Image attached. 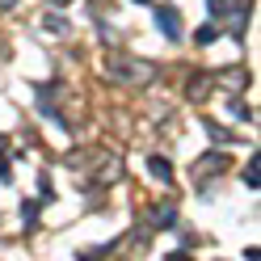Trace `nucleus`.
<instances>
[{
  "label": "nucleus",
  "mask_w": 261,
  "mask_h": 261,
  "mask_svg": "<svg viewBox=\"0 0 261 261\" xmlns=\"http://www.w3.org/2000/svg\"><path fill=\"white\" fill-rule=\"evenodd\" d=\"M156 21H160V30H165L169 38H181V21H177V9L173 5H160L156 9Z\"/></svg>",
  "instance_id": "nucleus-1"
},
{
  "label": "nucleus",
  "mask_w": 261,
  "mask_h": 261,
  "mask_svg": "<svg viewBox=\"0 0 261 261\" xmlns=\"http://www.w3.org/2000/svg\"><path fill=\"white\" fill-rule=\"evenodd\" d=\"M148 169L156 173V181H165V186L173 181V169H169V160H160V156H152V160H148Z\"/></svg>",
  "instance_id": "nucleus-2"
},
{
  "label": "nucleus",
  "mask_w": 261,
  "mask_h": 261,
  "mask_svg": "<svg viewBox=\"0 0 261 261\" xmlns=\"http://www.w3.org/2000/svg\"><path fill=\"white\" fill-rule=\"evenodd\" d=\"M206 89H211V76H194L190 80V97H202Z\"/></svg>",
  "instance_id": "nucleus-3"
},
{
  "label": "nucleus",
  "mask_w": 261,
  "mask_h": 261,
  "mask_svg": "<svg viewBox=\"0 0 261 261\" xmlns=\"http://www.w3.org/2000/svg\"><path fill=\"white\" fill-rule=\"evenodd\" d=\"M244 181H249L253 190L261 186V173H257V152H253V160H249V169H244Z\"/></svg>",
  "instance_id": "nucleus-4"
},
{
  "label": "nucleus",
  "mask_w": 261,
  "mask_h": 261,
  "mask_svg": "<svg viewBox=\"0 0 261 261\" xmlns=\"http://www.w3.org/2000/svg\"><path fill=\"white\" fill-rule=\"evenodd\" d=\"M46 30H55V34H68V21H63V17H46Z\"/></svg>",
  "instance_id": "nucleus-5"
},
{
  "label": "nucleus",
  "mask_w": 261,
  "mask_h": 261,
  "mask_svg": "<svg viewBox=\"0 0 261 261\" xmlns=\"http://www.w3.org/2000/svg\"><path fill=\"white\" fill-rule=\"evenodd\" d=\"M198 42H215V25H202L198 30Z\"/></svg>",
  "instance_id": "nucleus-6"
},
{
  "label": "nucleus",
  "mask_w": 261,
  "mask_h": 261,
  "mask_svg": "<svg viewBox=\"0 0 261 261\" xmlns=\"http://www.w3.org/2000/svg\"><path fill=\"white\" fill-rule=\"evenodd\" d=\"M51 5H72V0H51Z\"/></svg>",
  "instance_id": "nucleus-7"
},
{
  "label": "nucleus",
  "mask_w": 261,
  "mask_h": 261,
  "mask_svg": "<svg viewBox=\"0 0 261 261\" xmlns=\"http://www.w3.org/2000/svg\"><path fill=\"white\" fill-rule=\"evenodd\" d=\"M0 156H5V139H0Z\"/></svg>",
  "instance_id": "nucleus-8"
},
{
  "label": "nucleus",
  "mask_w": 261,
  "mask_h": 261,
  "mask_svg": "<svg viewBox=\"0 0 261 261\" xmlns=\"http://www.w3.org/2000/svg\"><path fill=\"white\" fill-rule=\"evenodd\" d=\"M139 5H143V0H139Z\"/></svg>",
  "instance_id": "nucleus-9"
}]
</instances>
